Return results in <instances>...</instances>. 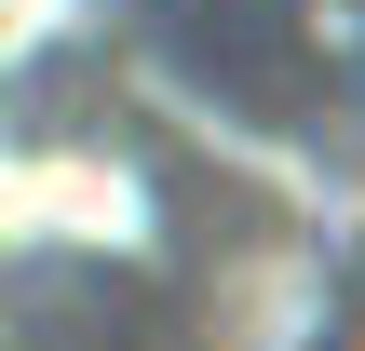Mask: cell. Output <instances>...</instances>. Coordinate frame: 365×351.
Masks as SVG:
<instances>
[{
  "mask_svg": "<svg viewBox=\"0 0 365 351\" xmlns=\"http://www.w3.org/2000/svg\"><path fill=\"white\" fill-rule=\"evenodd\" d=\"M14 351H365V203L217 135L68 14H14Z\"/></svg>",
  "mask_w": 365,
  "mask_h": 351,
  "instance_id": "cell-1",
  "label": "cell"
},
{
  "mask_svg": "<svg viewBox=\"0 0 365 351\" xmlns=\"http://www.w3.org/2000/svg\"><path fill=\"white\" fill-rule=\"evenodd\" d=\"M14 14H68L217 135L365 203V0H14Z\"/></svg>",
  "mask_w": 365,
  "mask_h": 351,
  "instance_id": "cell-2",
  "label": "cell"
}]
</instances>
